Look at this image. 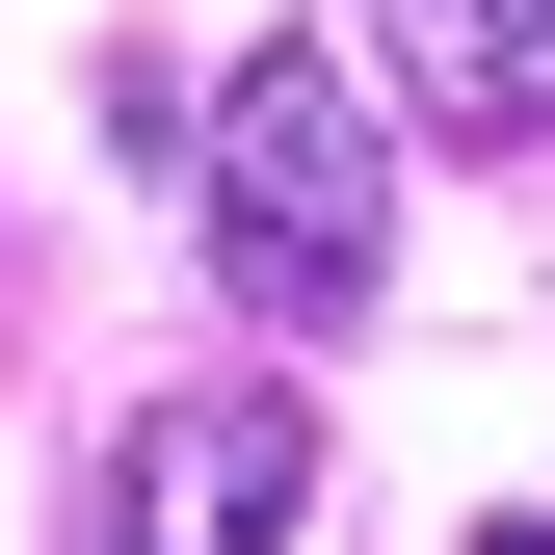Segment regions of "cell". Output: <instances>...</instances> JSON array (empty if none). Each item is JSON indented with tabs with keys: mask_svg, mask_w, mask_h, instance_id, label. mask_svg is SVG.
<instances>
[{
	"mask_svg": "<svg viewBox=\"0 0 555 555\" xmlns=\"http://www.w3.org/2000/svg\"><path fill=\"white\" fill-rule=\"evenodd\" d=\"M212 264H238V318H371L397 292V106L344 80V53H238L212 80Z\"/></svg>",
	"mask_w": 555,
	"mask_h": 555,
	"instance_id": "cell-1",
	"label": "cell"
},
{
	"mask_svg": "<svg viewBox=\"0 0 555 555\" xmlns=\"http://www.w3.org/2000/svg\"><path fill=\"white\" fill-rule=\"evenodd\" d=\"M397 106L476 132V159H529L555 132V0H397Z\"/></svg>",
	"mask_w": 555,
	"mask_h": 555,
	"instance_id": "cell-3",
	"label": "cell"
},
{
	"mask_svg": "<svg viewBox=\"0 0 555 555\" xmlns=\"http://www.w3.org/2000/svg\"><path fill=\"white\" fill-rule=\"evenodd\" d=\"M292 503H318V397L292 371H185L106 450V555H292Z\"/></svg>",
	"mask_w": 555,
	"mask_h": 555,
	"instance_id": "cell-2",
	"label": "cell"
}]
</instances>
